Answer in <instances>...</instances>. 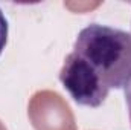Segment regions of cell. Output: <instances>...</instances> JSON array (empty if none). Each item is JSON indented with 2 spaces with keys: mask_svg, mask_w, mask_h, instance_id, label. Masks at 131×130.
Segmentation results:
<instances>
[{
  "mask_svg": "<svg viewBox=\"0 0 131 130\" xmlns=\"http://www.w3.org/2000/svg\"><path fill=\"white\" fill-rule=\"evenodd\" d=\"M107 89H124L131 77V34L107 25L82 28L70 52Z\"/></svg>",
  "mask_w": 131,
  "mask_h": 130,
  "instance_id": "1",
  "label": "cell"
},
{
  "mask_svg": "<svg viewBox=\"0 0 131 130\" xmlns=\"http://www.w3.org/2000/svg\"><path fill=\"white\" fill-rule=\"evenodd\" d=\"M8 29H9L8 20H6L5 14L2 12V9H0V55H2L6 43H8Z\"/></svg>",
  "mask_w": 131,
  "mask_h": 130,
  "instance_id": "2",
  "label": "cell"
},
{
  "mask_svg": "<svg viewBox=\"0 0 131 130\" xmlns=\"http://www.w3.org/2000/svg\"><path fill=\"white\" fill-rule=\"evenodd\" d=\"M124 94H125V103L128 107V115H130V121H131V77L127 81L125 87H124Z\"/></svg>",
  "mask_w": 131,
  "mask_h": 130,
  "instance_id": "3",
  "label": "cell"
}]
</instances>
